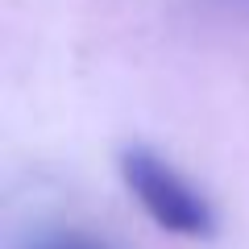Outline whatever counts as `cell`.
Wrapping results in <instances>:
<instances>
[{"instance_id":"7a4b0ae2","label":"cell","mask_w":249,"mask_h":249,"mask_svg":"<svg viewBox=\"0 0 249 249\" xmlns=\"http://www.w3.org/2000/svg\"><path fill=\"white\" fill-rule=\"evenodd\" d=\"M21 249H116V245L83 229H42L34 237H25Z\"/></svg>"},{"instance_id":"6da1fadb","label":"cell","mask_w":249,"mask_h":249,"mask_svg":"<svg viewBox=\"0 0 249 249\" xmlns=\"http://www.w3.org/2000/svg\"><path fill=\"white\" fill-rule=\"evenodd\" d=\"M124 191L142 204V212L158 224L162 232L183 241H208L216 237V208L183 170H175L158 150L150 145H124L116 154Z\"/></svg>"}]
</instances>
